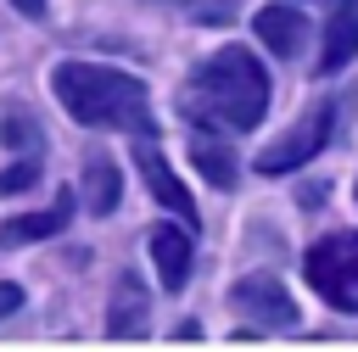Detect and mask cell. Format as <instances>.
I'll return each instance as SVG.
<instances>
[{"instance_id": "obj_16", "label": "cell", "mask_w": 358, "mask_h": 352, "mask_svg": "<svg viewBox=\"0 0 358 352\" xmlns=\"http://www.w3.org/2000/svg\"><path fill=\"white\" fill-rule=\"evenodd\" d=\"M22 307V285H0V318H11Z\"/></svg>"}, {"instance_id": "obj_4", "label": "cell", "mask_w": 358, "mask_h": 352, "mask_svg": "<svg viewBox=\"0 0 358 352\" xmlns=\"http://www.w3.org/2000/svg\"><path fill=\"white\" fill-rule=\"evenodd\" d=\"M330 129H336V106L330 101H319V106H308L274 145H263L257 151V173H291V168H302V162H313L319 151H324V140H330Z\"/></svg>"}, {"instance_id": "obj_5", "label": "cell", "mask_w": 358, "mask_h": 352, "mask_svg": "<svg viewBox=\"0 0 358 352\" xmlns=\"http://www.w3.org/2000/svg\"><path fill=\"white\" fill-rule=\"evenodd\" d=\"M229 302H235L246 318H257L263 330H291V324H296V302H291V291H285L280 279H268V274H246V279H235Z\"/></svg>"}, {"instance_id": "obj_11", "label": "cell", "mask_w": 358, "mask_h": 352, "mask_svg": "<svg viewBox=\"0 0 358 352\" xmlns=\"http://www.w3.org/2000/svg\"><path fill=\"white\" fill-rule=\"evenodd\" d=\"M190 162H196V173L213 184V190H235V156H229V145L224 140H213L207 129L201 134H190Z\"/></svg>"}, {"instance_id": "obj_1", "label": "cell", "mask_w": 358, "mask_h": 352, "mask_svg": "<svg viewBox=\"0 0 358 352\" xmlns=\"http://www.w3.org/2000/svg\"><path fill=\"white\" fill-rule=\"evenodd\" d=\"M179 106L190 117H201V129H229V134H246L263 123L268 112V73L257 67V56L246 45H224L213 50L196 78L185 84Z\"/></svg>"}, {"instance_id": "obj_17", "label": "cell", "mask_w": 358, "mask_h": 352, "mask_svg": "<svg viewBox=\"0 0 358 352\" xmlns=\"http://www.w3.org/2000/svg\"><path fill=\"white\" fill-rule=\"evenodd\" d=\"M17 11H28V17H45V0H11Z\"/></svg>"}, {"instance_id": "obj_2", "label": "cell", "mask_w": 358, "mask_h": 352, "mask_svg": "<svg viewBox=\"0 0 358 352\" xmlns=\"http://www.w3.org/2000/svg\"><path fill=\"white\" fill-rule=\"evenodd\" d=\"M50 89L67 106V117H78L84 129L145 134V84L134 73H117V67H101V61H56Z\"/></svg>"}, {"instance_id": "obj_15", "label": "cell", "mask_w": 358, "mask_h": 352, "mask_svg": "<svg viewBox=\"0 0 358 352\" xmlns=\"http://www.w3.org/2000/svg\"><path fill=\"white\" fill-rule=\"evenodd\" d=\"M6 140H11V145H22V140H34V123H28V112H17V117L6 123Z\"/></svg>"}, {"instance_id": "obj_7", "label": "cell", "mask_w": 358, "mask_h": 352, "mask_svg": "<svg viewBox=\"0 0 358 352\" xmlns=\"http://www.w3.org/2000/svg\"><path fill=\"white\" fill-rule=\"evenodd\" d=\"M145 246H151V263H157V279H162V291H185V279H190V263H196V246H190V235H185L179 223H157Z\"/></svg>"}, {"instance_id": "obj_10", "label": "cell", "mask_w": 358, "mask_h": 352, "mask_svg": "<svg viewBox=\"0 0 358 352\" xmlns=\"http://www.w3.org/2000/svg\"><path fill=\"white\" fill-rule=\"evenodd\" d=\"M352 56H358V0H336L330 28H324V56H319V67H324V73H341Z\"/></svg>"}, {"instance_id": "obj_3", "label": "cell", "mask_w": 358, "mask_h": 352, "mask_svg": "<svg viewBox=\"0 0 358 352\" xmlns=\"http://www.w3.org/2000/svg\"><path fill=\"white\" fill-rule=\"evenodd\" d=\"M308 285L336 307V313H358V229L324 235L308 257H302Z\"/></svg>"}, {"instance_id": "obj_12", "label": "cell", "mask_w": 358, "mask_h": 352, "mask_svg": "<svg viewBox=\"0 0 358 352\" xmlns=\"http://www.w3.org/2000/svg\"><path fill=\"white\" fill-rule=\"evenodd\" d=\"M67 229V196L50 207V212H17L0 223V246H22V240H45V235H62Z\"/></svg>"}, {"instance_id": "obj_13", "label": "cell", "mask_w": 358, "mask_h": 352, "mask_svg": "<svg viewBox=\"0 0 358 352\" xmlns=\"http://www.w3.org/2000/svg\"><path fill=\"white\" fill-rule=\"evenodd\" d=\"M117 196H123V173H117V162H112V156H90V168H84V207L106 218V212L117 207Z\"/></svg>"}, {"instance_id": "obj_6", "label": "cell", "mask_w": 358, "mask_h": 352, "mask_svg": "<svg viewBox=\"0 0 358 352\" xmlns=\"http://www.w3.org/2000/svg\"><path fill=\"white\" fill-rule=\"evenodd\" d=\"M134 162H140V179H145V190H151L162 207H173L185 223H196V201H190V190L179 184V173L168 168V156H162V145H157L151 134H134Z\"/></svg>"}, {"instance_id": "obj_9", "label": "cell", "mask_w": 358, "mask_h": 352, "mask_svg": "<svg viewBox=\"0 0 358 352\" xmlns=\"http://www.w3.org/2000/svg\"><path fill=\"white\" fill-rule=\"evenodd\" d=\"M252 28H257V39L274 50V56H302V45H308V22H302V11H291V6H263L257 17H252Z\"/></svg>"}, {"instance_id": "obj_8", "label": "cell", "mask_w": 358, "mask_h": 352, "mask_svg": "<svg viewBox=\"0 0 358 352\" xmlns=\"http://www.w3.org/2000/svg\"><path fill=\"white\" fill-rule=\"evenodd\" d=\"M145 318H151V296H145L140 274H117V296L106 307V335L112 341H140L145 335Z\"/></svg>"}, {"instance_id": "obj_14", "label": "cell", "mask_w": 358, "mask_h": 352, "mask_svg": "<svg viewBox=\"0 0 358 352\" xmlns=\"http://www.w3.org/2000/svg\"><path fill=\"white\" fill-rule=\"evenodd\" d=\"M34 179H39V168H34V162H17V168H6V173H0V190L11 196V190H28Z\"/></svg>"}]
</instances>
